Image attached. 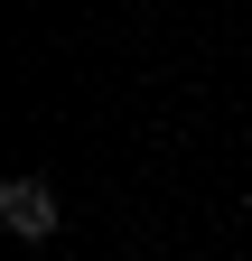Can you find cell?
<instances>
[{"instance_id":"6da1fadb","label":"cell","mask_w":252,"mask_h":261,"mask_svg":"<svg viewBox=\"0 0 252 261\" xmlns=\"http://www.w3.org/2000/svg\"><path fill=\"white\" fill-rule=\"evenodd\" d=\"M0 224H10L19 243H47L56 233V187L47 177H10V187H0Z\"/></svg>"}]
</instances>
